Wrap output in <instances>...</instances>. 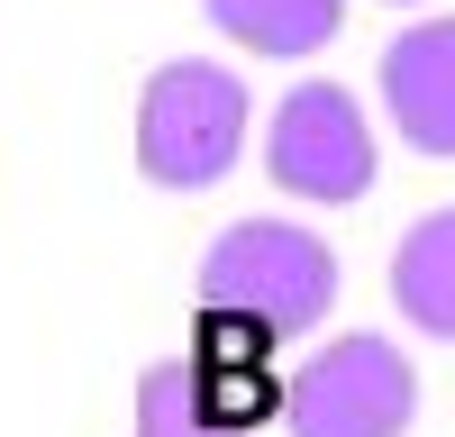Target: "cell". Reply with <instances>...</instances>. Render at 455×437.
<instances>
[{
	"instance_id": "cell-8",
	"label": "cell",
	"mask_w": 455,
	"mask_h": 437,
	"mask_svg": "<svg viewBox=\"0 0 455 437\" xmlns=\"http://www.w3.org/2000/svg\"><path fill=\"white\" fill-rule=\"evenodd\" d=\"M201 19H210L237 55L300 64V55H319L328 36L347 28V0H201Z\"/></svg>"
},
{
	"instance_id": "cell-3",
	"label": "cell",
	"mask_w": 455,
	"mask_h": 437,
	"mask_svg": "<svg viewBox=\"0 0 455 437\" xmlns=\"http://www.w3.org/2000/svg\"><path fill=\"white\" fill-rule=\"evenodd\" d=\"M246 128H255L246 73H228L210 55H173L137 100V173L156 192H210L237 173Z\"/></svg>"
},
{
	"instance_id": "cell-1",
	"label": "cell",
	"mask_w": 455,
	"mask_h": 437,
	"mask_svg": "<svg viewBox=\"0 0 455 437\" xmlns=\"http://www.w3.org/2000/svg\"><path fill=\"white\" fill-rule=\"evenodd\" d=\"M192 291H201V319H228L264 346H291L337 310V255L300 218H237V228L210 237Z\"/></svg>"
},
{
	"instance_id": "cell-7",
	"label": "cell",
	"mask_w": 455,
	"mask_h": 437,
	"mask_svg": "<svg viewBox=\"0 0 455 437\" xmlns=\"http://www.w3.org/2000/svg\"><path fill=\"white\" fill-rule=\"evenodd\" d=\"M392 310L419 328V338L455 346V210L410 218L392 246Z\"/></svg>"
},
{
	"instance_id": "cell-5",
	"label": "cell",
	"mask_w": 455,
	"mask_h": 437,
	"mask_svg": "<svg viewBox=\"0 0 455 437\" xmlns=\"http://www.w3.org/2000/svg\"><path fill=\"white\" fill-rule=\"evenodd\" d=\"M264 173L283 182L291 201L310 210H347L373 192L383 173V146H373V119L347 83H291L264 119Z\"/></svg>"
},
{
	"instance_id": "cell-4",
	"label": "cell",
	"mask_w": 455,
	"mask_h": 437,
	"mask_svg": "<svg viewBox=\"0 0 455 437\" xmlns=\"http://www.w3.org/2000/svg\"><path fill=\"white\" fill-rule=\"evenodd\" d=\"M283 419H291V437H410V419H419V364L401 355V338L347 328L310 364H291Z\"/></svg>"
},
{
	"instance_id": "cell-6",
	"label": "cell",
	"mask_w": 455,
	"mask_h": 437,
	"mask_svg": "<svg viewBox=\"0 0 455 437\" xmlns=\"http://www.w3.org/2000/svg\"><path fill=\"white\" fill-rule=\"evenodd\" d=\"M383 119L410 155H455V19H410L383 46Z\"/></svg>"
},
{
	"instance_id": "cell-2",
	"label": "cell",
	"mask_w": 455,
	"mask_h": 437,
	"mask_svg": "<svg viewBox=\"0 0 455 437\" xmlns=\"http://www.w3.org/2000/svg\"><path fill=\"white\" fill-rule=\"evenodd\" d=\"M274 410H283L274 346L228 319H210L201 346L156 355L137 374V437H255Z\"/></svg>"
},
{
	"instance_id": "cell-9",
	"label": "cell",
	"mask_w": 455,
	"mask_h": 437,
	"mask_svg": "<svg viewBox=\"0 0 455 437\" xmlns=\"http://www.w3.org/2000/svg\"><path fill=\"white\" fill-rule=\"evenodd\" d=\"M392 10H419V0H392Z\"/></svg>"
}]
</instances>
